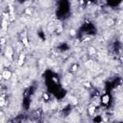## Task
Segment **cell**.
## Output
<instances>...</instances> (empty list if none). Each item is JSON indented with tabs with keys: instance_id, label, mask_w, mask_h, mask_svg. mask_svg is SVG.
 I'll return each mask as SVG.
<instances>
[{
	"instance_id": "8fae6325",
	"label": "cell",
	"mask_w": 123,
	"mask_h": 123,
	"mask_svg": "<svg viewBox=\"0 0 123 123\" xmlns=\"http://www.w3.org/2000/svg\"><path fill=\"white\" fill-rule=\"evenodd\" d=\"M77 68H78V65H77V64H75V65H72V67H71V71H72V72H74V71H76V70H77Z\"/></svg>"
},
{
	"instance_id": "277c9868",
	"label": "cell",
	"mask_w": 123,
	"mask_h": 123,
	"mask_svg": "<svg viewBox=\"0 0 123 123\" xmlns=\"http://www.w3.org/2000/svg\"><path fill=\"white\" fill-rule=\"evenodd\" d=\"M24 61H25V54H23V53L19 54L18 59H17V65H18V66H21V65H23V64H24Z\"/></svg>"
},
{
	"instance_id": "7c38bea8",
	"label": "cell",
	"mask_w": 123,
	"mask_h": 123,
	"mask_svg": "<svg viewBox=\"0 0 123 123\" xmlns=\"http://www.w3.org/2000/svg\"><path fill=\"white\" fill-rule=\"evenodd\" d=\"M43 97H44V98H46V99H48V95H47V94H45V93L43 94Z\"/></svg>"
},
{
	"instance_id": "8992f818",
	"label": "cell",
	"mask_w": 123,
	"mask_h": 123,
	"mask_svg": "<svg viewBox=\"0 0 123 123\" xmlns=\"http://www.w3.org/2000/svg\"><path fill=\"white\" fill-rule=\"evenodd\" d=\"M106 23L108 26H112L115 23V20L114 18H111V17H109L107 20H106Z\"/></svg>"
},
{
	"instance_id": "9c48e42d",
	"label": "cell",
	"mask_w": 123,
	"mask_h": 123,
	"mask_svg": "<svg viewBox=\"0 0 123 123\" xmlns=\"http://www.w3.org/2000/svg\"><path fill=\"white\" fill-rule=\"evenodd\" d=\"M7 25H8V21L6 19H3V23H2V27L4 30H7Z\"/></svg>"
},
{
	"instance_id": "4fadbf2b",
	"label": "cell",
	"mask_w": 123,
	"mask_h": 123,
	"mask_svg": "<svg viewBox=\"0 0 123 123\" xmlns=\"http://www.w3.org/2000/svg\"><path fill=\"white\" fill-rule=\"evenodd\" d=\"M2 79H3V78H2V74H1V73H0V81H1Z\"/></svg>"
},
{
	"instance_id": "7a4b0ae2",
	"label": "cell",
	"mask_w": 123,
	"mask_h": 123,
	"mask_svg": "<svg viewBox=\"0 0 123 123\" xmlns=\"http://www.w3.org/2000/svg\"><path fill=\"white\" fill-rule=\"evenodd\" d=\"M6 57L10 61L13 60V58H14V51H13L12 47H7V49H6Z\"/></svg>"
},
{
	"instance_id": "30bf717a",
	"label": "cell",
	"mask_w": 123,
	"mask_h": 123,
	"mask_svg": "<svg viewBox=\"0 0 123 123\" xmlns=\"http://www.w3.org/2000/svg\"><path fill=\"white\" fill-rule=\"evenodd\" d=\"M69 35H70L71 37H74V36L76 35V31H75L74 29H71V30H69Z\"/></svg>"
},
{
	"instance_id": "5b68a950",
	"label": "cell",
	"mask_w": 123,
	"mask_h": 123,
	"mask_svg": "<svg viewBox=\"0 0 123 123\" xmlns=\"http://www.w3.org/2000/svg\"><path fill=\"white\" fill-rule=\"evenodd\" d=\"M96 111V107L94 105H90L88 108V114L89 115H94V112Z\"/></svg>"
},
{
	"instance_id": "6da1fadb",
	"label": "cell",
	"mask_w": 123,
	"mask_h": 123,
	"mask_svg": "<svg viewBox=\"0 0 123 123\" xmlns=\"http://www.w3.org/2000/svg\"><path fill=\"white\" fill-rule=\"evenodd\" d=\"M1 74H2V78L4 80H10L12 77V71L9 70V69H5Z\"/></svg>"
},
{
	"instance_id": "ba28073f",
	"label": "cell",
	"mask_w": 123,
	"mask_h": 123,
	"mask_svg": "<svg viewBox=\"0 0 123 123\" xmlns=\"http://www.w3.org/2000/svg\"><path fill=\"white\" fill-rule=\"evenodd\" d=\"M88 53L90 54V55H95L96 54V49L94 48V47H89L88 48Z\"/></svg>"
},
{
	"instance_id": "52a82bcc",
	"label": "cell",
	"mask_w": 123,
	"mask_h": 123,
	"mask_svg": "<svg viewBox=\"0 0 123 123\" xmlns=\"http://www.w3.org/2000/svg\"><path fill=\"white\" fill-rule=\"evenodd\" d=\"M5 104H6V100H5V98H4L3 96H0V108L4 107Z\"/></svg>"
},
{
	"instance_id": "3957f363",
	"label": "cell",
	"mask_w": 123,
	"mask_h": 123,
	"mask_svg": "<svg viewBox=\"0 0 123 123\" xmlns=\"http://www.w3.org/2000/svg\"><path fill=\"white\" fill-rule=\"evenodd\" d=\"M110 101H111V96L109 94H104V95H102L101 97V103L102 104H104V105H108L110 103Z\"/></svg>"
}]
</instances>
